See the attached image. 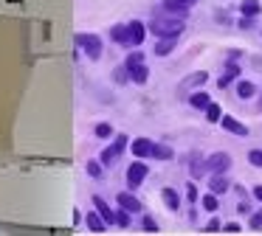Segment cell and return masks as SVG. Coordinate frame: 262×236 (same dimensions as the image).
Masks as SVG:
<instances>
[{
	"mask_svg": "<svg viewBox=\"0 0 262 236\" xmlns=\"http://www.w3.org/2000/svg\"><path fill=\"white\" fill-rule=\"evenodd\" d=\"M206 121H211V124H220V118H223V107L217 104V101H211L209 107H206Z\"/></svg>",
	"mask_w": 262,
	"mask_h": 236,
	"instance_id": "d4e9b609",
	"label": "cell"
},
{
	"mask_svg": "<svg viewBox=\"0 0 262 236\" xmlns=\"http://www.w3.org/2000/svg\"><path fill=\"white\" fill-rule=\"evenodd\" d=\"M130 149H133V155H136V157H141V160H147V157H152L155 140H152V138H136V140L130 144Z\"/></svg>",
	"mask_w": 262,
	"mask_h": 236,
	"instance_id": "ba28073f",
	"label": "cell"
},
{
	"mask_svg": "<svg viewBox=\"0 0 262 236\" xmlns=\"http://www.w3.org/2000/svg\"><path fill=\"white\" fill-rule=\"evenodd\" d=\"M239 11H243L245 17H259L262 14V3L259 0H243V3H239Z\"/></svg>",
	"mask_w": 262,
	"mask_h": 236,
	"instance_id": "7402d4cb",
	"label": "cell"
},
{
	"mask_svg": "<svg viewBox=\"0 0 262 236\" xmlns=\"http://www.w3.org/2000/svg\"><path fill=\"white\" fill-rule=\"evenodd\" d=\"M189 104H192L194 110H206V107L211 104V96H209V93H203V90H198V93L189 96Z\"/></svg>",
	"mask_w": 262,
	"mask_h": 236,
	"instance_id": "44dd1931",
	"label": "cell"
},
{
	"mask_svg": "<svg viewBox=\"0 0 262 236\" xmlns=\"http://www.w3.org/2000/svg\"><path fill=\"white\" fill-rule=\"evenodd\" d=\"M76 48L88 56V59L99 62L104 54V45H102V37L99 34H88V31H79L76 34Z\"/></svg>",
	"mask_w": 262,
	"mask_h": 236,
	"instance_id": "7a4b0ae2",
	"label": "cell"
},
{
	"mask_svg": "<svg viewBox=\"0 0 262 236\" xmlns=\"http://www.w3.org/2000/svg\"><path fill=\"white\" fill-rule=\"evenodd\" d=\"M85 225H88V230H91V233H104V230H107V222H104V217L99 211H91L85 217Z\"/></svg>",
	"mask_w": 262,
	"mask_h": 236,
	"instance_id": "5bb4252c",
	"label": "cell"
},
{
	"mask_svg": "<svg viewBox=\"0 0 262 236\" xmlns=\"http://www.w3.org/2000/svg\"><path fill=\"white\" fill-rule=\"evenodd\" d=\"M254 20H256V17H245L243 14V17H239V28H243V31H248V28L254 26Z\"/></svg>",
	"mask_w": 262,
	"mask_h": 236,
	"instance_id": "8d00e7d4",
	"label": "cell"
},
{
	"mask_svg": "<svg viewBox=\"0 0 262 236\" xmlns=\"http://www.w3.org/2000/svg\"><path fill=\"white\" fill-rule=\"evenodd\" d=\"M152 157H158V160H172V157H175V149H172L169 144H155Z\"/></svg>",
	"mask_w": 262,
	"mask_h": 236,
	"instance_id": "cb8c5ba5",
	"label": "cell"
},
{
	"mask_svg": "<svg viewBox=\"0 0 262 236\" xmlns=\"http://www.w3.org/2000/svg\"><path fill=\"white\" fill-rule=\"evenodd\" d=\"M141 230H147V233H158V222L144 214V217H141Z\"/></svg>",
	"mask_w": 262,
	"mask_h": 236,
	"instance_id": "f546056e",
	"label": "cell"
},
{
	"mask_svg": "<svg viewBox=\"0 0 262 236\" xmlns=\"http://www.w3.org/2000/svg\"><path fill=\"white\" fill-rule=\"evenodd\" d=\"M206 82H209V73H206V70H194L192 76H186L181 82V87L183 90H192V87H200V84H206Z\"/></svg>",
	"mask_w": 262,
	"mask_h": 236,
	"instance_id": "e0dca14e",
	"label": "cell"
},
{
	"mask_svg": "<svg viewBox=\"0 0 262 236\" xmlns=\"http://www.w3.org/2000/svg\"><path fill=\"white\" fill-rule=\"evenodd\" d=\"M116 202H119V208H124V211H130V214H141V211H144L141 200H138V197L133 194V191H119Z\"/></svg>",
	"mask_w": 262,
	"mask_h": 236,
	"instance_id": "52a82bcc",
	"label": "cell"
},
{
	"mask_svg": "<svg viewBox=\"0 0 262 236\" xmlns=\"http://www.w3.org/2000/svg\"><path fill=\"white\" fill-rule=\"evenodd\" d=\"M198 3V0H164L161 3V14H166V17H183L186 20V14H189V9Z\"/></svg>",
	"mask_w": 262,
	"mask_h": 236,
	"instance_id": "5b68a950",
	"label": "cell"
},
{
	"mask_svg": "<svg viewBox=\"0 0 262 236\" xmlns=\"http://www.w3.org/2000/svg\"><path fill=\"white\" fill-rule=\"evenodd\" d=\"M147 28H149V31H152L158 39H161V37H175V39H178V37L183 34V28H186V20H183V17H166V14H158Z\"/></svg>",
	"mask_w": 262,
	"mask_h": 236,
	"instance_id": "6da1fadb",
	"label": "cell"
},
{
	"mask_svg": "<svg viewBox=\"0 0 262 236\" xmlns=\"http://www.w3.org/2000/svg\"><path fill=\"white\" fill-rule=\"evenodd\" d=\"M116 225H119V228H130V211L119 208V211H116Z\"/></svg>",
	"mask_w": 262,
	"mask_h": 236,
	"instance_id": "4dcf8cb0",
	"label": "cell"
},
{
	"mask_svg": "<svg viewBox=\"0 0 262 236\" xmlns=\"http://www.w3.org/2000/svg\"><path fill=\"white\" fill-rule=\"evenodd\" d=\"M149 174V166L141 160V157H136V163H130V169H127V185H130V191L141 188V183L147 180Z\"/></svg>",
	"mask_w": 262,
	"mask_h": 236,
	"instance_id": "3957f363",
	"label": "cell"
},
{
	"mask_svg": "<svg viewBox=\"0 0 262 236\" xmlns=\"http://www.w3.org/2000/svg\"><path fill=\"white\" fill-rule=\"evenodd\" d=\"M136 62H144V54H141V51H133V54L127 56V62H124V65H136Z\"/></svg>",
	"mask_w": 262,
	"mask_h": 236,
	"instance_id": "d590c367",
	"label": "cell"
},
{
	"mask_svg": "<svg viewBox=\"0 0 262 236\" xmlns=\"http://www.w3.org/2000/svg\"><path fill=\"white\" fill-rule=\"evenodd\" d=\"M93 205H96V211L104 217V222H107V225H116V211H113V208H110V205H107V202H104L99 194L93 197Z\"/></svg>",
	"mask_w": 262,
	"mask_h": 236,
	"instance_id": "2e32d148",
	"label": "cell"
},
{
	"mask_svg": "<svg viewBox=\"0 0 262 236\" xmlns=\"http://www.w3.org/2000/svg\"><path fill=\"white\" fill-rule=\"evenodd\" d=\"M256 107H259V110H262V101H259V104H256Z\"/></svg>",
	"mask_w": 262,
	"mask_h": 236,
	"instance_id": "ab89813d",
	"label": "cell"
},
{
	"mask_svg": "<svg viewBox=\"0 0 262 236\" xmlns=\"http://www.w3.org/2000/svg\"><path fill=\"white\" fill-rule=\"evenodd\" d=\"M186 200H189V202H198V200H200L198 185H194V183H189V185H186Z\"/></svg>",
	"mask_w": 262,
	"mask_h": 236,
	"instance_id": "d6a6232c",
	"label": "cell"
},
{
	"mask_svg": "<svg viewBox=\"0 0 262 236\" xmlns=\"http://www.w3.org/2000/svg\"><path fill=\"white\" fill-rule=\"evenodd\" d=\"M237 96H239L243 101L254 99V96H256V84L248 82V79H239V82H237Z\"/></svg>",
	"mask_w": 262,
	"mask_h": 236,
	"instance_id": "ffe728a7",
	"label": "cell"
},
{
	"mask_svg": "<svg viewBox=\"0 0 262 236\" xmlns=\"http://www.w3.org/2000/svg\"><path fill=\"white\" fill-rule=\"evenodd\" d=\"M206 166H209V174H226L231 169V155L228 152H211L206 157Z\"/></svg>",
	"mask_w": 262,
	"mask_h": 236,
	"instance_id": "8992f818",
	"label": "cell"
},
{
	"mask_svg": "<svg viewBox=\"0 0 262 236\" xmlns=\"http://www.w3.org/2000/svg\"><path fill=\"white\" fill-rule=\"evenodd\" d=\"M161 200H164V205L169 208V211H178V208H181V197H178V191L169 188V185L161 191Z\"/></svg>",
	"mask_w": 262,
	"mask_h": 236,
	"instance_id": "ac0fdd59",
	"label": "cell"
},
{
	"mask_svg": "<svg viewBox=\"0 0 262 236\" xmlns=\"http://www.w3.org/2000/svg\"><path fill=\"white\" fill-rule=\"evenodd\" d=\"M113 82L116 84H127V82H130V70H127V65H119L113 70Z\"/></svg>",
	"mask_w": 262,
	"mask_h": 236,
	"instance_id": "83f0119b",
	"label": "cell"
},
{
	"mask_svg": "<svg viewBox=\"0 0 262 236\" xmlns=\"http://www.w3.org/2000/svg\"><path fill=\"white\" fill-rule=\"evenodd\" d=\"M206 233H217V230H223V225H220V219H214V217H211L209 219V225H206Z\"/></svg>",
	"mask_w": 262,
	"mask_h": 236,
	"instance_id": "e575fe53",
	"label": "cell"
},
{
	"mask_svg": "<svg viewBox=\"0 0 262 236\" xmlns=\"http://www.w3.org/2000/svg\"><path fill=\"white\" fill-rule=\"evenodd\" d=\"M93 132H96V138H102V140L104 138H113V127H110V124H104V121L96 124V129H93Z\"/></svg>",
	"mask_w": 262,
	"mask_h": 236,
	"instance_id": "f1b7e54d",
	"label": "cell"
},
{
	"mask_svg": "<svg viewBox=\"0 0 262 236\" xmlns=\"http://www.w3.org/2000/svg\"><path fill=\"white\" fill-rule=\"evenodd\" d=\"M220 127L226 129V132H231V135H239V138H245V135H248V127H245L243 121H237L234 115H223L220 118Z\"/></svg>",
	"mask_w": 262,
	"mask_h": 236,
	"instance_id": "9c48e42d",
	"label": "cell"
},
{
	"mask_svg": "<svg viewBox=\"0 0 262 236\" xmlns=\"http://www.w3.org/2000/svg\"><path fill=\"white\" fill-rule=\"evenodd\" d=\"M85 172L91 174L93 180H99V177H102V174H104V163H102V160H88Z\"/></svg>",
	"mask_w": 262,
	"mask_h": 236,
	"instance_id": "4316f807",
	"label": "cell"
},
{
	"mask_svg": "<svg viewBox=\"0 0 262 236\" xmlns=\"http://www.w3.org/2000/svg\"><path fill=\"white\" fill-rule=\"evenodd\" d=\"M248 225H251V228H262V208H259V211H254V214H251V219H248Z\"/></svg>",
	"mask_w": 262,
	"mask_h": 236,
	"instance_id": "836d02e7",
	"label": "cell"
},
{
	"mask_svg": "<svg viewBox=\"0 0 262 236\" xmlns=\"http://www.w3.org/2000/svg\"><path fill=\"white\" fill-rule=\"evenodd\" d=\"M237 76H239V65L228 59V65H226V70H223V76L217 79V87H228V84H231Z\"/></svg>",
	"mask_w": 262,
	"mask_h": 236,
	"instance_id": "9a60e30c",
	"label": "cell"
},
{
	"mask_svg": "<svg viewBox=\"0 0 262 236\" xmlns=\"http://www.w3.org/2000/svg\"><path fill=\"white\" fill-rule=\"evenodd\" d=\"M172 48H175V37H161L158 45H155V54H158V56H169Z\"/></svg>",
	"mask_w": 262,
	"mask_h": 236,
	"instance_id": "603a6c76",
	"label": "cell"
},
{
	"mask_svg": "<svg viewBox=\"0 0 262 236\" xmlns=\"http://www.w3.org/2000/svg\"><path fill=\"white\" fill-rule=\"evenodd\" d=\"M189 169H192V177H203L206 172H209V166H206V157L200 155V152H192V155L186 157Z\"/></svg>",
	"mask_w": 262,
	"mask_h": 236,
	"instance_id": "8fae6325",
	"label": "cell"
},
{
	"mask_svg": "<svg viewBox=\"0 0 262 236\" xmlns=\"http://www.w3.org/2000/svg\"><path fill=\"white\" fill-rule=\"evenodd\" d=\"M239 230H243V228H239L237 222H226V225H223V233H239Z\"/></svg>",
	"mask_w": 262,
	"mask_h": 236,
	"instance_id": "74e56055",
	"label": "cell"
},
{
	"mask_svg": "<svg viewBox=\"0 0 262 236\" xmlns=\"http://www.w3.org/2000/svg\"><path fill=\"white\" fill-rule=\"evenodd\" d=\"M110 39H113L116 45H124V48H133L130 45V26H113L110 28Z\"/></svg>",
	"mask_w": 262,
	"mask_h": 236,
	"instance_id": "4fadbf2b",
	"label": "cell"
},
{
	"mask_svg": "<svg viewBox=\"0 0 262 236\" xmlns=\"http://www.w3.org/2000/svg\"><path fill=\"white\" fill-rule=\"evenodd\" d=\"M127 26H130V45H133V48H136V45H144V39H147V31H149V28L144 26L141 20H130Z\"/></svg>",
	"mask_w": 262,
	"mask_h": 236,
	"instance_id": "30bf717a",
	"label": "cell"
},
{
	"mask_svg": "<svg viewBox=\"0 0 262 236\" xmlns=\"http://www.w3.org/2000/svg\"><path fill=\"white\" fill-rule=\"evenodd\" d=\"M248 163L256 166V169H262V149H251L248 152Z\"/></svg>",
	"mask_w": 262,
	"mask_h": 236,
	"instance_id": "1f68e13d",
	"label": "cell"
},
{
	"mask_svg": "<svg viewBox=\"0 0 262 236\" xmlns=\"http://www.w3.org/2000/svg\"><path fill=\"white\" fill-rule=\"evenodd\" d=\"M200 205H203L209 214H214L217 208H220V202H217V194H214V191H209L206 197H200Z\"/></svg>",
	"mask_w": 262,
	"mask_h": 236,
	"instance_id": "484cf974",
	"label": "cell"
},
{
	"mask_svg": "<svg viewBox=\"0 0 262 236\" xmlns=\"http://www.w3.org/2000/svg\"><path fill=\"white\" fill-rule=\"evenodd\" d=\"M127 144H130V138H127L124 132H121V135H116V140H113V144H110L107 149L102 152V155H99V160H102L104 166H110L113 160H119V157H121V152L127 149Z\"/></svg>",
	"mask_w": 262,
	"mask_h": 236,
	"instance_id": "277c9868",
	"label": "cell"
},
{
	"mask_svg": "<svg viewBox=\"0 0 262 236\" xmlns=\"http://www.w3.org/2000/svg\"><path fill=\"white\" fill-rule=\"evenodd\" d=\"M251 194H254V200L262 202V185H254V188H251Z\"/></svg>",
	"mask_w": 262,
	"mask_h": 236,
	"instance_id": "f35d334b",
	"label": "cell"
},
{
	"mask_svg": "<svg viewBox=\"0 0 262 236\" xmlns=\"http://www.w3.org/2000/svg\"><path fill=\"white\" fill-rule=\"evenodd\" d=\"M127 70H130V82H136V84H147V79H149V67H147V62H136V65H127Z\"/></svg>",
	"mask_w": 262,
	"mask_h": 236,
	"instance_id": "7c38bea8",
	"label": "cell"
},
{
	"mask_svg": "<svg viewBox=\"0 0 262 236\" xmlns=\"http://www.w3.org/2000/svg\"><path fill=\"white\" fill-rule=\"evenodd\" d=\"M228 185H231V183L226 180V174H211V180H209V191H214L217 197H220V194H226V191H228Z\"/></svg>",
	"mask_w": 262,
	"mask_h": 236,
	"instance_id": "d6986e66",
	"label": "cell"
}]
</instances>
